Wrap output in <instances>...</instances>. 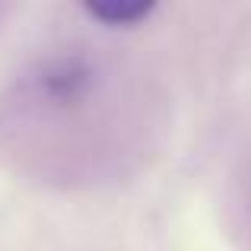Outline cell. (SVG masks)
Listing matches in <instances>:
<instances>
[{
  "label": "cell",
  "instance_id": "obj_1",
  "mask_svg": "<svg viewBox=\"0 0 251 251\" xmlns=\"http://www.w3.org/2000/svg\"><path fill=\"white\" fill-rule=\"evenodd\" d=\"M156 10L153 0H92L86 3V13L108 25H134L147 19Z\"/></svg>",
  "mask_w": 251,
  "mask_h": 251
}]
</instances>
